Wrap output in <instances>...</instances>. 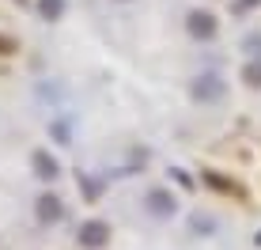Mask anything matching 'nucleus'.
I'll return each instance as SVG.
<instances>
[{
    "instance_id": "obj_1",
    "label": "nucleus",
    "mask_w": 261,
    "mask_h": 250,
    "mask_svg": "<svg viewBox=\"0 0 261 250\" xmlns=\"http://www.w3.org/2000/svg\"><path fill=\"white\" fill-rule=\"evenodd\" d=\"M144 212L155 220H170L178 212V197L167 190V186H151L148 193H144Z\"/></svg>"
},
{
    "instance_id": "obj_2",
    "label": "nucleus",
    "mask_w": 261,
    "mask_h": 250,
    "mask_svg": "<svg viewBox=\"0 0 261 250\" xmlns=\"http://www.w3.org/2000/svg\"><path fill=\"white\" fill-rule=\"evenodd\" d=\"M76 243L84 250H102L106 243H110V224H106V220H87V224H80Z\"/></svg>"
},
{
    "instance_id": "obj_3",
    "label": "nucleus",
    "mask_w": 261,
    "mask_h": 250,
    "mask_svg": "<svg viewBox=\"0 0 261 250\" xmlns=\"http://www.w3.org/2000/svg\"><path fill=\"white\" fill-rule=\"evenodd\" d=\"M190 91H193V99H197V103H220L227 87H223V80H220V76L204 72V76H197V80H193Z\"/></svg>"
},
{
    "instance_id": "obj_4",
    "label": "nucleus",
    "mask_w": 261,
    "mask_h": 250,
    "mask_svg": "<svg viewBox=\"0 0 261 250\" xmlns=\"http://www.w3.org/2000/svg\"><path fill=\"white\" fill-rule=\"evenodd\" d=\"M34 212H38L42 224H61V220H65V205H61L57 193H42V197L34 201Z\"/></svg>"
},
{
    "instance_id": "obj_5",
    "label": "nucleus",
    "mask_w": 261,
    "mask_h": 250,
    "mask_svg": "<svg viewBox=\"0 0 261 250\" xmlns=\"http://www.w3.org/2000/svg\"><path fill=\"white\" fill-rule=\"evenodd\" d=\"M31 167H34V174H38L42 182H53V178L61 174V163L49 156L46 148H34V152H31Z\"/></svg>"
},
{
    "instance_id": "obj_6",
    "label": "nucleus",
    "mask_w": 261,
    "mask_h": 250,
    "mask_svg": "<svg viewBox=\"0 0 261 250\" xmlns=\"http://www.w3.org/2000/svg\"><path fill=\"white\" fill-rule=\"evenodd\" d=\"M201 178L212 186V190H220V193H231V197H242V186L235 182V178H223L220 171H204Z\"/></svg>"
},
{
    "instance_id": "obj_7",
    "label": "nucleus",
    "mask_w": 261,
    "mask_h": 250,
    "mask_svg": "<svg viewBox=\"0 0 261 250\" xmlns=\"http://www.w3.org/2000/svg\"><path fill=\"white\" fill-rule=\"evenodd\" d=\"M49 137L57 140V144H72V125L65 118H53L49 121Z\"/></svg>"
},
{
    "instance_id": "obj_8",
    "label": "nucleus",
    "mask_w": 261,
    "mask_h": 250,
    "mask_svg": "<svg viewBox=\"0 0 261 250\" xmlns=\"http://www.w3.org/2000/svg\"><path fill=\"white\" fill-rule=\"evenodd\" d=\"M190 231H193V235H212V231H216V220L193 212V216H190Z\"/></svg>"
},
{
    "instance_id": "obj_9",
    "label": "nucleus",
    "mask_w": 261,
    "mask_h": 250,
    "mask_svg": "<svg viewBox=\"0 0 261 250\" xmlns=\"http://www.w3.org/2000/svg\"><path fill=\"white\" fill-rule=\"evenodd\" d=\"M242 80H246L250 87H261V61H254V65L242 68Z\"/></svg>"
},
{
    "instance_id": "obj_10",
    "label": "nucleus",
    "mask_w": 261,
    "mask_h": 250,
    "mask_svg": "<svg viewBox=\"0 0 261 250\" xmlns=\"http://www.w3.org/2000/svg\"><path fill=\"white\" fill-rule=\"evenodd\" d=\"M193 34H204V38H208V34H212V15H193Z\"/></svg>"
},
{
    "instance_id": "obj_11",
    "label": "nucleus",
    "mask_w": 261,
    "mask_h": 250,
    "mask_svg": "<svg viewBox=\"0 0 261 250\" xmlns=\"http://www.w3.org/2000/svg\"><path fill=\"white\" fill-rule=\"evenodd\" d=\"M42 12H46V15H57V12H61V0H46V4H42Z\"/></svg>"
},
{
    "instance_id": "obj_12",
    "label": "nucleus",
    "mask_w": 261,
    "mask_h": 250,
    "mask_svg": "<svg viewBox=\"0 0 261 250\" xmlns=\"http://www.w3.org/2000/svg\"><path fill=\"white\" fill-rule=\"evenodd\" d=\"M246 49H250V53H261V34H254V38H246Z\"/></svg>"
},
{
    "instance_id": "obj_13",
    "label": "nucleus",
    "mask_w": 261,
    "mask_h": 250,
    "mask_svg": "<svg viewBox=\"0 0 261 250\" xmlns=\"http://www.w3.org/2000/svg\"><path fill=\"white\" fill-rule=\"evenodd\" d=\"M15 46H12V42H8V38H0V53H12Z\"/></svg>"
}]
</instances>
